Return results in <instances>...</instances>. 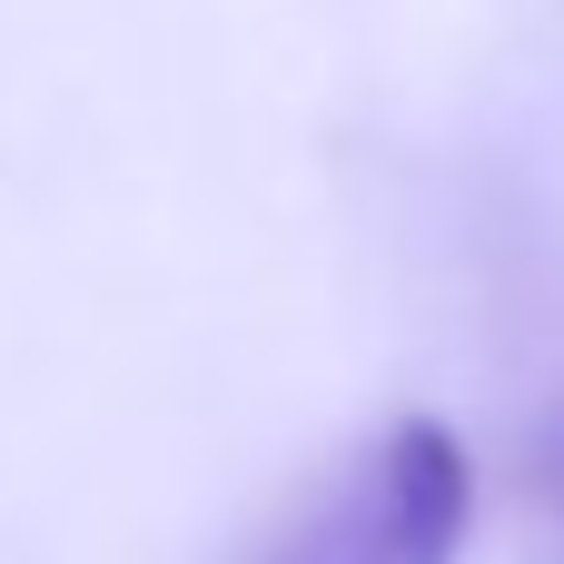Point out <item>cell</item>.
<instances>
[{"instance_id": "7a4b0ae2", "label": "cell", "mask_w": 564, "mask_h": 564, "mask_svg": "<svg viewBox=\"0 0 564 564\" xmlns=\"http://www.w3.org/2000/svg\"><path fill=\"white\" fill-rule=\"evenodd\" d=\"M525 496L564 525V397L535 416V436H525Z\"/></svg>"}, {"instance_id": "6da1fadb", "label": "cell", "mask_w": 564, "mask_h": 564, "mask_svg": "<svg viewBox=\"0 0 564 564\" xmlns=\"http://www.w3.org/2000/svg\"><path fill=\"white\" fill-rule=\"evenodd\" d=\"M466 535H476L466 436L446 416H397L258 545V564H456Z\"/></svg>"}]
</instances>
